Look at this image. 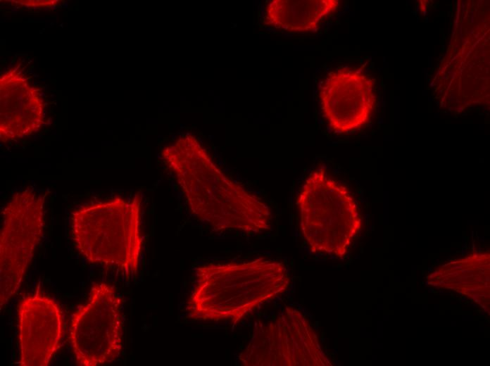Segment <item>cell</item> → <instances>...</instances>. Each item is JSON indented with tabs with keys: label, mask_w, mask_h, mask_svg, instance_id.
<instances>
[{
	"label": "cell",
	"mask_w": 490,
	"mask_h": 366,
	"mask_svg": "<svg viewBox=\"0 0 490 366\" xmlns=\"http://www.w3.org/2000/svg\"><path fill=\"white\" fill-rule=\"evenodd\" d=\"M122 301L115 289L94 284L88 301L74 313L70 341L77 365L99 366L115 360L122 349Z\"/></svg>",
	"instance_id": "obj_7"
},
{
	"label": "cell",
	"mask_w": 490,
	"mask_h": 366,
	"mask_svg": "<svg viewBox=\"0 0 490 366\" xmlns=\"http://www.w3.org/2000/svg\"><path fill=\"white\" fill-rule=\"evenodd\" d=\"M239 358L244 366L331 365L309 321L291 307L272 322L256 324Z\"/></svg>",
	"instance_id": "obj_6"
},
{
	"label": "cell",
	"mask_w": 490,
	"mask_h": 366,
	"mask_svg": "<svg viewBox=\"0 0 490 366\" xmlns=\"http://www.w3.org/2000/svg\"><path fill=\"white\" fill-rule=\"evenodd\" d=\"M337 0H272L263 15L264 24L289 32L313 31L339 7Z\"/></svg>",
	"instance_id": "obj_11"
},
{
	"label": "cell",
	"mask_w": 490,
	"mask_h": 366,
	"mask_svg": "<svg viewBox=\"0 0 490 366\" xmlns=\"http://www.w3.org/2000/svg\"><path fill=\"white\" fill-rule=\"evenodd\" d=\"M0 234V309L18 291L44 227V197L27 188L13 194L3 210Z\"/></svg>",
	"instance_id": "obj_5"
},
{
	"label": "cell",
	"mask_w": 490,
	"mask_h": 366,
	"mask_svg": "<svg viewBox=\"0 0 490 366\" xmlns=\"http://www.w3.org/2000/svg\"><path fill=\"white\" fill-rule=\"evenodd\" d=\"M323 116L331 130L346 134L370 119L376 103L374 82L362 71L342 68L330 72L319 88Z\"/></svg>",
	"instance_id": "obj_8"
},
{
	"label": "cell",
	"mask_w": 490,
	"mask_h": 366,
	"mask_svg": "<svg viewBox=\"0 0 490 366\" xmlns=\"http://www.w3.org/2000/svg\"><path fill=\"white\" fill-rule=\"evenodd\" d=\"M161 156L192 213L214 230L259 233L270 229L268 205L229 178L190 133L164 148Z\"/></svg>",
	"instance_id": "obj_1"
},
{
	"label": "cell",
	"mask_w": 490,
	"mask_h": 366,
	"mask_svg": "<svg viewBox=\"0 0 490 366\" xmlns=\"http://www.w3.org/2000/svg\"><path fill=\"white\" fill-rule=\"evenodd\" d=\"M196 284L188 301L196 320H230L236 324L256 308L276 298L290 280L282 261L258 258L242 263L209 264L196 269Z\"/></svg>",
	"instance_id": "obj_2"
},
{
	"label": "cell",
	"mask_w": 490,
	"mask_h": 366,
	"mask_svg": "<svg viewBox=\"0 0 490 366\" xmlns=\"http://www.w3.org/2000/svg\"><path fill=\"white\" fill-rule=\"evenodd\" d=\"M0 139L3 142L29 136L44 121V103L38 90L20 72L1 77Z\"/></svg>",
	"instance_id": "obj_10"
},
{
	"label": "cell",
	"mask_w": 490,
	"mask_h": 366,
	"mask_svg": "<svg viewBox=\"0 0 490 366\" xmlns=\"http://www.w3.org/2000/svg\"><path fill=\"white\" fill-rule=\"evenodd\" d=\"M296 204L301 233L311 252L344 256L362 225L347 188L320 167L307 177Z\"/></svg>",
	"instance_id": "obj_4"
},
{
	"label": "cell",
	"mask_w": 490,
	"mask_h": 366,
	"mask_svg": "<svg viewBox=\"0 0 490 366\" xmlns=\"http://www.w3.org/2000/svg\"><path fill=\"white\" fill-rule=\"evenodd\" d=\"M142 196H120L84 205L72 213L75 248L89 263L116 267L127 276L137 272L142 251Z\"/></svg>",
	"instance_id": "obj_3"
},
{
	"label": "cell",
	"mask_w": 490,
	"mask_h": 366,
	"mask_svg": "<svg viewBox=\"0 0 490 366\" xmlns=\"http://www.w3.org/2000/svg\"><path fill=\"white\" fill-rule=\"evenodd\" d=\"M18 315L19 365L47 366L60 348L63 334L59 304L36 292L20 301Z\"/></svg>",
	"instance_id": "obj_9"
}]
</instances>
